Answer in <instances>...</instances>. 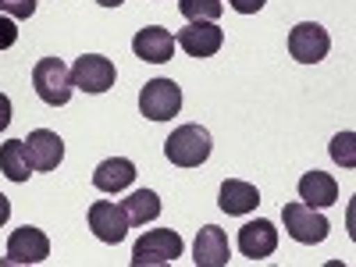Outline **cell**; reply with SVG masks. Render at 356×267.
Here are the masks:
<instances>
[{
	"label": "cell",
	"instance_id": "d4e9b609",
	"mask_svg": "<svg viewBox=\"0 0 356 267\" xmlns=\"http://www.w3.org/2000/svg\"><path fill=\"white\" fill-rule=\"evenodd\" d=\"M8 125H11V100L0 93V132H4Z\"/></svg>",
	"mask_w": 356,
	"mask_h": 267
},
{
	"label": "cell",
	"instance_id": "277c9868",
	"mask_svg": "<svg viewBox=\"0 0 356 267\" xmlns=\"http://www.w3.org/2000/svg\"><path fill=\"white\" fill-rule=\"evenodd\" d=\"M182 111V89L171 79H150L139 93V114L150 122H171Z\"/></svg>",
	"mask_w": 356,
	"mask_h": 267
},
{
	"label": "cell",
	"instance_id": "ac0fdd59",
	"mask_svg": "<svg viewBox=\"0 0 356 267\" xmlns=\"http://www.w3.org/2000/svg\"><path fill=\"white\" fill-rule=\"evenodd\" d=\"M0 171H4L11 182H29V175H33V161H29L25 139H8L4 146H0Z\"/></svg>",
	"mask_w": 356,
	"mask_h": 267
},
{
	"label": "cell",
	"instance_id": "30bf717a",
	"mask_svg": "<svg viewBox=\"0 0 356 267\" xmlns=\"http://www.w3.org/2000/svg\"><path fill=\"white\" fill-rule=\"evenodd\" d=\"M47 257H50V239L40 228L25 225V228L11 232V239H8V264H43Z\"/></svg>",
	"mask_w": 356,
	"mask_h": 267
},
{
	"label": "cell",
	"instance_id": "4fadbf2b",
	"mask_svg": "<svg viewBox=\"0 0 356 267\" xmlns=\"http://www.w3.org/2000/svg\"><path fill=\"white\" fill-rule=\"evenodd\" d=\"M25 150H29V161H33V171H54L65 161V139L50 129H36L29 132Z\"/></svg>",
	"mask_w": 356,
	"mask_h": 267
},
{
	"label": "cell",
	"instance_id": "e0dca14e",
	"mask_svg": "<svg viewBox=\"0 0 356 267\" xmlns=\"http://www.w3.org/2000/svg\"><path fill=\"white\" fill-rule=\"evenodd\" d=\"M300 200L307 203V207H332V203H339V182L328 175V171H307L303 178H300Z\"/></svg>",
	"mask_w": 356,
	"mask_h": 267
},
{
	"label": "cell",
	"instance_id": "4316f807",
	"mask_svg": "<svg viewBox=\"0 0 356 267\" xmlns=\"http://www.w3.org/2000/svg\"><path fill=\"white\" fill-rule=\"evenodd\" d=\"M97 4H104V8H118V4H125V0H97Z\"/></svg>",
	"mask_w": 356,
	"mask_h": 267
},
{
	"label": "cell",
	"instance_id": "7c38bea8",
	"mask_svg": "<svg viewBox=\"0 0 356 267\" xmlns=\"http://www.w3.org/2000/svg\"><path fill=\"white\" fill-rule=\"evenodd\" d=\"M228 257H232V246H228L225 228L203 225V228L196 232V243H193V260H196V267H225Z\"/></svg>",
	"mask_w": 356,
	"mask_h": 267
},
{
	"label": "cell",
	"instance_id": "603a6c76",
	"mask_svg": "<svg viewBox=\"0 0 356 267\" xmlns=\"http://www.w3.org/2000/svg\"><path fill=\"white\" fill-rule=\"evenodd\" d=\"M18 43V22L11 15H0V50H8Z\"/></svg>",
	"mask_w": 356,
	"mask_h": 267
},
{
	"label": "cell",
	"instance_id": "7402d4cb",
	"mask_svg": "<svg viewBox=\"0 0 356 267\" xmlns=\"http://www.w3.org/2000/svg\"><path fill=\"white\" fill-rule=\"evenodd\" d=\"M0 15H11L15 22L36 15V0H0Z\"/></svg>",
	"mask_w": 356,
	"mask_h": 267
},
{
	"label": "cell",
	"instance_id": "5b68a950",
	"mask_svg": "<svg viewBox=\"0 0 356 267\" xmlns=\"http://www.w3.org/2000/svg\"><path fill=\"white\" fill-rule=\"evenodd\" d=\"M282 218H285V232L292 235L296 243H303V246L324 243V239H328V232H332L328 218L317 214V207H307L303 200L300 203H285Z\"/></svg>",
	"mask_w": 356,
	"mask_h": 267
},
{
	"label": "cell",
	"instance_id": "8992f818",
	"mask_svg": "<svg viewBox=\"0 0 356 267\" xmlns=\"http://www.w3.org/2000/svg\"><path fill=\"white\" fill-rule=\"evenodd\" d=\"M118 72H114V61L104 54H82L75 57V65H72V86L82 89V93H107V89L114 86Z\"/></svg>",
	"mask_w": 356,
	"mask_h": 267
},
{
	"label": "cell",
	"instance_id": "8fae6325",
	"mask_svg": "<svg viewBox=\"0 0 356 267\" xmlns=\"http://www.w3.org/2000/svg\"><path fill=\"white\" fill-rule=\"evenodd\" d=\"M278 250V228L267 221V218H257V221H246L239 228V253L250 257V260H267Z\"/></svg>",
	"mask_w": 356,
	"mask_h": 267
},
{
	"label": "cell",
	"instance_id": "9a60e30c",
	"mask_svg": "<svg viewBox=\"0 0 356 267\" xmlns=\"http://www.w3.org/2000/svg\"><path fill=\"white\" fill-rule=\"evenodd\" d=\"M132 182H136V164H132L129 157H107V161H100L97 171H93V186H97L100 193H122V189H129Z\"/></svg>",
	"mask_w": 356,
	"mask_h": 267
},
{
	"label": "cell",
	"instance_id": "7a4b0ae2",
	"mask_svg": "<svg viewBox=\"0 0 356 267\" xmlns=\"http://www.w3.org/2000/svg\"><path fill=\"white\" fill-rule=\"evenodd\" d=\"M33 89L36 97L50 107H65L75 93L72 86V68L61 61V57H43V61H36L33 68Z\"/></svg>",
	"mask_w": 356,
	"mask_h": 267
},
{
	"label": "cell",
	"instance_id": "2e32d148",
	"mask_svg": "<svg viewBox=\"0 0 356 267\" xmlns=\"http://www.w3.org/2000/svg\"><path fill=\"white\" fill-rule=\"evenodd\" d=\"M221 211L232 214V218H243V214H253L257 211V203H260V193L257 186L243 182V178H225V186H221Z\"/></svg>",
	"mask_w": 356,
	"mask_h": 267
},
{
	"label": "cell",
	"instance_id": "9c48e42d",
	"mask_svg": "<svg viewBox=\"0 0 356 267\" xmlns=\"http://www.w3.org/2000/svg\"><path fill=\"white\" fill-rule=\"evenodd\" d=\"M221 43H225V33L218 29V22H189L175 36V47H182L189 57H214Z\"/></svg>",
	"mask_w": 356,
	"mask_h": 267
},
{
	"label": "cell",
	"instance_id": "ba28073f",
	"mask_svg": "<svg viewBox=\"0 0 356 267\" xmlns=\"http://www.w3.org/2000/svg\"><path fill=\"white\" fill-rule=\"evenodd\" d=\"M89 228H93V235H97L100 243L118 246L129 235V214H125V207H118L111 200H97L93 207H89Z\"/></svg>",
	"mask_w": 356,
	"mask_h": 267
},
{
	"label": "cell",
	"instance_id": "3957f363",
	"mask_svg": "<svg viewBox=\"0 0 356 267\" xmlns=\"http://www.w3.org/2000/svg\"><path fill=\"white\" fill-rule=\"evenodd\" d=\"M186 243L182 235L171 232V228H150L143 239L132 246V264L136 267H154V264H175L182 257Z\"/></svg>",
	"mask_w": 356,
	"mask_h": 267
},
{
	"label": "cell",
	"instance_id": "6da1fadb",
	"mask_svg": "<svg viewBox=\"0 0 356 267\" xmlns=\"http://www.w3.org/2000/svg\"><path fill=\"white\" fill-rule=\"evenodd\" d=\"M211 150H214V143L203 125H182L164 139V157L178 168H200L211 157Z\"/></svg>",
	"mask_w": 356,
	"mask_h": 267
},
{
	"label": "cell",
	"instance_id": "ffe728a7",
	"mask_svg": "<svg viewBox=\"0 0 356 267\" xmlns=\"http://www.w3.org/2000/svg\"><path fill=\"white\" fill-rule=\"evenodd\" d=\"M178 11H182L189 22H218L225 4L221 0H178Z\"/></svg>",
	"mask_w": 356,
	"mask_h": 267
},
{
	"label": "cell",
	"instance_id": "d6986e66",
	"mask_svg": "<svg viewBox=\"0 0 356 267\" xmlns=\"http://www.w3.org/2000/svg\"><path fill=\"white\" fill-rule=\"evenodd\" d=\"M122 207H125V214H129V225H146V221H157L161 218V196L154 189H136Z\"/></svg>",
	"mask_w": 356,
	"mask_h": 267
},
{
	"label": "cell",
	"instance_id": "5bb4252c",
	"mask_svg": "<svg viewBox=\"0 0 356 267\" xmlns=\"http://www.w3.org/2000/svg\"><path fill=\"white\" fill-rule=\"evenodd\" d=\"M132 50H136L139 61L164 65V61H171V57H175V36L168 33V29H161V25H146V29H139V33H136Z\"/></svg>",
	"mask_w": 356,
	"mask_h": 267
},
{
	"label": "cell",
	"instance_id": "44dd1931",
	"mask_svg": "<svg viewBox=\"0 0 356 267\" xmlns=\"http://www.w3.org/2000/svg\"><path fill=\"white\" fill-rule=\"evenodd\" d=\"M356 136L353 132H339L335 139H332V157H335V164H342V168H356Z\"/></svg>",
	"mask_w": 356,
	"mask_h": 267
},
{
	"label": "cell",
	"instance_id": "484cf974",
	"mask_svg": "<svg viewBox=\"0 0 356 267\" xmlns=\"http://www.w3.org/2000/svg\"><path fill=\"white\" fill-rule=\"evenodd\" d=\"M8 218H11V200L0 193V225H8Z\"/></svg>",
	"mask_w": 356,
	"mask_h": 267
},
{
	"label": "cell",
	"instance_id": "cb8c5ba5",
	"mask_svg": "<svg viewBox=\"0 0 356 267\" xmlns=\"http://www.w3.org/2000/svg\"><path fill=\"white\" fill-rule=\"evenodd\" d=\"M264 4H267V0H228V8L239 11V15H257Z\"/></svg>",
	"mask_w": 356,
	"mask_h": 267
},
{
	"label": "cell",
	"instance_id": "52a82bcc",
	"mask_svg": "<svg viewBox=\"0 0 356 267\" xmlns=\"http://www.w3.org/2000/svg\"><path fill=\"white\" fill-rule=\"evenodd\" d=\"M332 50V36H328V29L317 25V22H300L289 33V54L296 57L300 65H317L324 61Z\"/></svg>",
	"mask_w": 356,
	"mask_h": 267
}]
</instances>
